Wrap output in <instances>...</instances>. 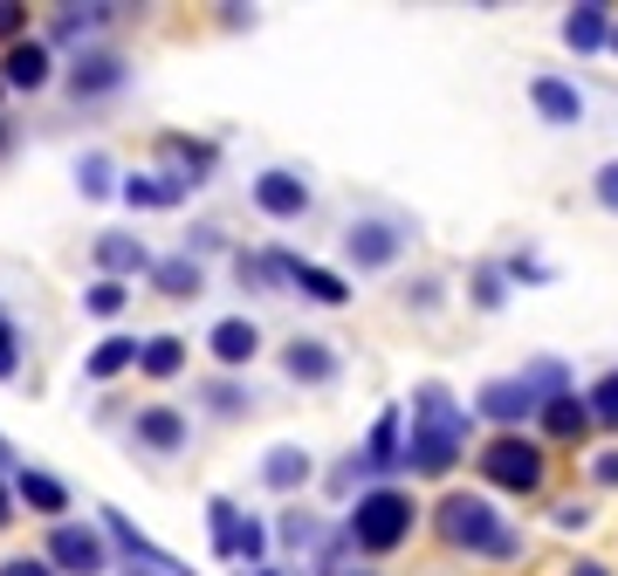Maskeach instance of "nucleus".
Segmentation results:
<instances>
[{
    "label": "nucleus",
    "instance_id": "a211bd4d",
    "mask_svg": "<svg viewBox=\"0 0 618 576\" xmlns=\"http://www.w3.org/2000/svg\"><path fill=\"white\" fill-rule=\"evenodd\" d=\"M96 261H103V268H145V247L111 233V241H96Z\"/></svg>",
    "mask_w": 618,
    "mask_h": 576
},
{
    "label": "nucleus",
    "instance_id": "f8f14e48",
    "mask_svg": "<svg viewBox=\"0 0 618 576\" xmlns=\"http://www.w3.org/2000/svg\"><path fill=\"white\" fill-rule=\"evenodd\" d=\"M254 344H262V336H254V323H220V330H214V350H220L227 364L254 357Z\"/></svg>",
    "mask_w": 618,
    "mask_h": 576
},
{
    "label": "nucleus",
    "instance_id": "7c9ffc66",
    "mask_svg": "<svg viewBox=\"0 0 618 576\" xmlns=\"http://www.w3.org/2000/svg\"><path fill=\"white\" fill-rule=\"evenodd\" d=\"M21 28V8H0V35H14Z\"/></svg>",
    "mask_w": 618,
    "mask_h": 576
},
{
    "label": "nucleus",
    "instance_id": "a878e982",
    "mask_svg": "<svg viewBox=\"0 0 618 576\" xmlns=\"http://www.w3.org/2000/svg\"><path fill=\"white\" fill-rule=\"evenodd\" d=\"M90 309H96V316H117V309H124V288L117 281H96L90 288Z\"/></svg>",
    "mask_w": 618,
    "mask_h": 576
},
{
    "label": "nucleus",
    "instance_id": "39448f33",
    "mask_svg": "<svg viewBox=\"0 0 618 576\" xmlns=\"http://www.w3.org/2000/svg\"><path fill=\"white\" fill-rule=\"evenodd\" d=\"M48 556H56L69 576H96L103 569V542L90 529H56V535H48Z\"/></svg>",
    "mask_w": 618,
    "mask_h": 576
},
{
    "label": "nucleus",
    "instance_id": "ddd939ff",
    "mask_svg": "<svg viewBox=\"0 0 618 576\" xmlns=\"http://www.w3.org/2000/svg\"><path fill=\"white\" fill-rule=\"evenodd\" d=\"M138 357H145V371H151V378H172L179 364H186V350H179V336H151V344H145Z\"/></svg>",
    "mask_w": 618,
    "mask_h": 576
},
{
    "label": "nucleus",
    "instance_id": "7ed1b4c3",
    "mask_svg": "<svg viewBox=\"0 0 618 576\" xmlns=\"http://www.w3.org/2000/svg\"><path fill=\"white\" fill-rule=\"evenodd\" d=\"M447 535L454 542H468V549H488V556H515V535L502 529V521L495 515H488L481 502H468V494H460V502H447Z\"/></svg>",
    "mask_w": 618,
    "mask_h": 576
},
{
    "label": "nucleus",
    "instance_id": "412c9836",
    "mask_svg": "<svg viewBox=\"0 0 618 576\" xmlns=\"http://www.w3.org/2000/svg\"><path fill=\"white\" fill-rule=\"evenodd\" d=\"M159 281H165V296H193V288H199V268H193V261H165Z\"/></svg>",
    "mask_w": 618,
    "mask_h": 576
},
{
    "label": "nucleus",
    "instance_id": "b1692460",
    "mask_svg": "<svg viewBox=\"0 0 618 576\" xmlns=\"http://www.w3.org/2000/svg\"><path fill=\"white\" fill-rule=\"evenodd\" d=\"M124 193H131V206H172L179 199V186H151V178H131Z\"/></svg>",
    "mask_w": 618,
    "mask_h": 576
},
{
    "label": "nucleus",
    "instance_id": "cd10ccee",
    "mask_svg": "<svg viewBox=\"0 0 618 576\" xmlns=\"http://www.w3.org/2000/svg\"><path fill=\"white\" fill-rule=\"evenodd\" d=\"M598 199H605L611 214H618V165H605V172H598Z\"/></svg>",
    "mask_w": 618,
    "mask_h": 576
},
{
    "label": "nucleus",
    "instance_id": "f03ea898",
    "mask_svg": "<svg viewBox=\"0 0 618 576\" xmlns=\"http://www.w3.org/2000/svg\"><path fill=\"white\" fill-rule=\"evenodd\" d=\"M405 529H412V502H405V494H392V487L365 494V502H357V515H351V535H357V549H371V556L399 549Z\"/></svg>",
    "mask_w": 618,
    "mask_h": 576
},
{
    "label": "nucleus",
    "instance_id": "9d476101",
    "mask_svg": "<svg viewBox=\"0 0 618 576\" xmlns=\"http://www.w3.org/2000/svg\"><path fill=\"white\" fill-rule=\"evenodd\" d=\"M563 42H571V48H598L605 42V8H577L571 21H563Z\"/></svg>",
    "mask_w": 618,
    "mask_h": 576
},
{
    "label": "nucleus",
    "instance_id": "5701e85b",
    "mask_svg": "<svg viewBox=\"0 0 618 576\" xmlns=\"http://www.w3.org/2000/svg\"><path fill=\"white\" fill-rule=\"evenodd\" d=\"M111 83H117V62L111 56H96V62L76 69V90H111Z\"/></svg>",
    "mask_w": 618,
    "mask_h": 576
},
{
    "label": "nucleus",
    "instance_id": "6e6552de",
    "mask_svg": "<svg viewBox=\"0 0 618 576\" xmlns=\"http://www.w3.org/2000/svg\"><path fill=\"white\" fill-rule=\"evenodd\" d=\"M536 111H543L550 124H577V117H584V103H577V90H571V83L543 76V83H536Z\"/></svg>",
    "mask_w": 618,
    "mask_h": 576
},
{
    "label": "nucleus",
    "instance_id": "2f4dec72",
    "mask_svg": "<svg viewBox=\"0 0 618 576\" xmlns=\"http://www.w3.org/2000/svg\"><path fill=\"white\" fill-rule=\"evenodd\" d=\"M0 521H8V494H0Z\"/></svg>",
    "mask_w": 618,
    "mask_h": 576
},
{
    "label": "nucleus",
    "instance_id": "4468645a",
    "mask_svg": "<svg viewBox=\"0 0 618 576\" xmlns=\"http://www.w3.org/2000/svg\"><path fill=\"white\" fill-rule=\"evenodd\" d=\"M138 439H151V447H159V453H172L179 439H186V426H179L172 412H145V418H138Z\"/></svg>",
    "mask_w": 618,
    "mask_h": 576
},
{
    "label": "nucleus",
    "instance_id": "c85d7f7f",
    "mask_svg": "<svg viewBox=\"0 0 618 576\" xmlns=\"http://www.w3.org/2000/svg\"><path fill=\"white\" fill-rule=\"evenodd\" d=\"M0 576H48V563H28V556H14V563H0Z\"/></svg>",
    "mask_w": 618,
    "mask_h": 576
},
{
    "label": "nucleus",
    "instance_id": "20e7f679",
    "mask_svg": "<svg viewBox=\"0 0 618 576\" xmlns=\"http://www.w3.org/2000/svg\"><path fill=\"white\" fill-rule=\"evenodd\" d=\"M481 474L502 481V487H536L543 481V453H536L529 439H495V447L481 453Z\"/></svg>",
    "mask_w": 618,
    "mask_h": 576
},
{
    "label": "nucleus",
    "instance_id": "393cba45",
    "mask_svg": "<svg viewBox=\"0 0 618 576\" xmlns=\"http://www.w3.org/2000/svg\"><path fill=\"white\" fill-rule=\"evenodd\" d=\"M302 474H309V466H302V460H296V453H289V447H282V453H275V460H268V481H275V487H296V481H302Z\"/></svg>",
    "mask_w": 618,
    "mask_h": 576
},
{
    "label": "nucleus",
    "instance_id": "2eb2a0df",
    "mask_svg": "<svg viewBox=\"0 0 618 576\" xmlns=\"http://www.w3.org/2000/svg\"><path fill=\"white\" fill-rule=\"evenodd\" d=\"M289 275H296V288H309L317 302H344V281H337V275H323V268H302V261H289Z\"/></svg>",
    "mask_w": 618,
    "mask_h": 576
},
{
    "label": "nucleus",
    "instance_id": "aec40b11",
    "mask_svg": "<svg viewBox=\"0 0 618 576\" xmlns=\"http://www.w3.org/2000/svg\"><path fill=\"white\" fill-rule=\"evenodd\" d=\"M289 371H296V378H330L337 364H330V350H317V344H296V350H289Z\"/></svg>",
    "mask_w": 618,
    "mask_h": 576
},
{
    "label": "nucleus",
    "instance_id": "c756f323",
    "mask_svg": "<svg viewBox=\"0 0 618 576\" xmlns=\"http://www.w3.org/2000/svg\"><path fill=\"white\" fill-rule=\"evenodd\" d=\"M8 371H14V336L0 330V378H8Z\"/></svg>",
    "mask_w": 618,
    "mask_h": 576
},
{
    "label": "nucleus",
    "instance_id": "9b49d317",
    "mask_svg": "<svg viewBox=\"0 0 618 576\" xmlns=\"http://www.w3.org/2000/svg\"><path fill=\"white\" fill-rule=\"evenodd\" d=\"M42 76H48V56H42L35 42H28V48H14V56H8V83H14V90H35Z\"/></svg>",
    "mask_w": 618,
    "mask_h": 576
},
{
    "label": "nucleus",
    "instance_id": "423d86ee",
    "mask_svg": "<svg viewBox=\"0 0 618 576\" xmlns=\"http://www.w3.org/2000/svg\"><path fill=\"white\" fill-rule=\"evenodd\" d=\"M254 199H262V206H268L275 220H296L302 206H309L302 178H289V172H262V178H254Z\"/></svg>",
    "mask_w": 618,
    "mask_h": 576
},
{
    "label": "nucleus",
    "instance_id": "1a4fd4ad",
    "mask_svg": "<svg viewBox=\"0 0 618 576\" xmlns=\"http://www.w3.org/2000/svg\"><path fill=\"white\" fill-rule=\"evenodd\" d=\"M392 254H399V241H392L385 227H357V233H351V261H365V268H385Z\"/></svg>",
    "mask_w": 618,
    "mask_h": 576
},
{
    "label": "nucleus",
    "instance_id": "0eeeda50",
    "mask_svg": "<svg viewBox=\"0 0 618 576\" xmlns=\"http://www.w3.org/2000/svg\"><path fill=\"white\" fill-rule=\"evenodd\" d=\"M529 405H536L529 378H523V384L508 378V384H488V391H481V412H488V418H529Z\"/></svg>",
    "mask_w": 618,
    "mask_h": 576
},
{
    "label": "nucleus",
    "instance_id": "4be33fe9",
    "mask_svg": "<svg viewBox=\"0 0 618 576\" xmlns=\"http://www.w3.org/2000/svg\"><path fill=\"white\" fill-rule=\"evenodd\" d=\"M550 433H563V439L584 433V405L577 399H550Z\"/></svg>",
    "mask_w": 618,
    "mask_h": 576
},
{
    "label": "nucleus",
    "instance_id": "f3484780",
    "mask_svg": "<svg viewBox=\"0 0 618 576\" xmlns=\"http://www.w3.org/2000/svg\"><path fill=\"white\" fill-rule=\"evenodd\" d=\"M21 502H35L42 515H56V508L69 502V494H62L56 481H48V474H21Z\"/></svg>",
    "mask_w": 618,
    "mask_h": 576
},
{
    "label": "nucleus",
    "instance_id": "dca6fc26",
    "mask_svg": "<svg viewBox=\"0 0 618 576\" xmlns=\"http://www.w3.org/2000/svg\"><path fill=\"white\" fill-rule=\"evenodd\" d=\"M131 357H138V344H131V336H111V344H103V350L90 357V378H111V371H124Z\"/></svg>",
    "mask_w": 618,
    "mask_h": 576
},
{
    "label": "nucleus",
    "instance_id": "f257e3e1",
    "mask_svg": "<svg viewBox=\"0 0 618 576\" xmlns=\"http://www.w3.org/2000/svg\"><path fill=\"white\" fill-rule=\"evenodd\" d=\"M460 439H468V418H460V405L447 399L440 384H426L420 399H412V447H405V460L420 466V474H447L454 453H460Z\"/></svg>",
    "mask_w": 618,
    "mask_h": 576
},
{
    "label": "nucleus",
    "instance_id": "6ab92c4d",
    "mask_svg": "<svg viewBox=\"0 0 618 576\" xmlns=\"http://www.w3.org/2000/svg\"><path fill=\"white\" fill-rule=\"evenodd\" d=\"M365 460H371V466H392V460H399V418H392V412L378 418V433H371V453H365Z\"/></svg>",
    "mask_w": 618,
    "mask_h": 576
},
{
    "label": "nucleus",
    "instance_id": "bb28decb",
    "mask_svg": "<svg viewBox=\"0 0 618 576\" xmlns=\"http://www.w3.org/2000/svg\"><path fill=\"white\" fill-rule=\"evenodd\" d=\"M591 399H598V418H618V371H611L598 391H591Z\"/></svg>",
    "mask_w": 618,
    "mask_h": 576
}]
</instances>
